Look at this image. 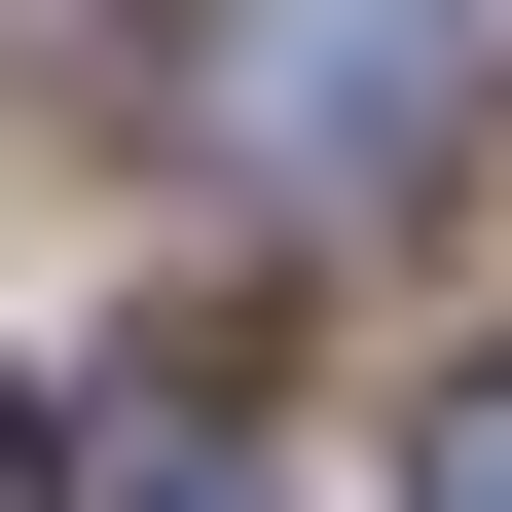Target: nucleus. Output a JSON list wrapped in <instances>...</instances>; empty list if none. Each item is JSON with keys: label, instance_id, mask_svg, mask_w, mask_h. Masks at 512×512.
<instances>
[{"label": "nucleus", "instance_id": "nucleus-1", "mask_svg": "<svg viewBox=\"0 0 512 512\" xmlns=\"http://www.w3.org/2000/svg\"><path fill=\"white\" fill-rule=\"evenodd\" d=\"M256 147L330 183V220H403V183L476 147V110H439V37H403V0H366V37H293V74H256Z\"/></svg>", "mask_w": 512, "mask_h": 512}, {"label": "nucleus", "instance_id": "nucleus-2", "mask_svg": "<svg viewBox=\"0 0 512 512\" xmlns=\"http://www.w3.org/2000/svg\"><path fill=\"white\" fill-rule=\"evenodd\" d=\"M403 512H512V366H476V403H439V439H403Z\"/></svg>", "mask_w": 512, "mask_h": 512}, {"label": "nucleus", "instance_id": "nucleus-3", "mask_svg": "<svg viewBox=\"0 0 512 512\" xmlns=\"http://www.w3.org/2000/svg\"><path fill=\"white\" fill-rule=\"evenodd\" d=\"M0 512H74V439H37V403H0Z\"/></svg>", "mask_w": 512, "mask_h": 512}]
</instances>
